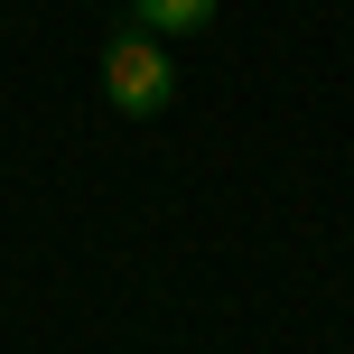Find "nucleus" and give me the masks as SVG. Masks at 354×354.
<instances>
[{
  "label": "nucleus",
  "mask_w": 354,
  "mask_h": 354,
  "mask_svg": "<svg viewBox=\"0 0 354 354\" xmlns=\"http://www.w3.org/2000/svg\"><path fill=\"white\" fill-rule=\"evenodd\" d=\"M103 93H112V112H131V122H149V112H168V93H177V66L159 56V37H112L103 47Z\"/></svg>",
  "instance_id": "1"
},
{
  "label": "nucleus",
  "mask_w": 354,
  "mask_h": 354,
  "mask_svg": "<svg viewBox=\"0 0 354 354\" xmlns=\"http://www.w3.org/2000/svg\"><path fill=\"white\" fill-rule=\"evenodd\" d=\"M214 19V0H131V28L140 37H196Z\"/></svg>",
  "instance_id": "2"
}]
</instances>
